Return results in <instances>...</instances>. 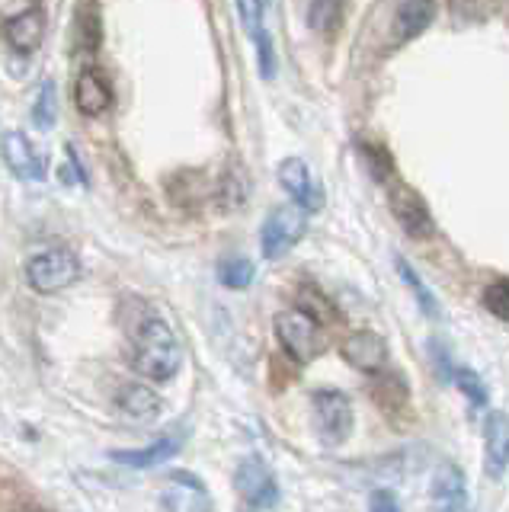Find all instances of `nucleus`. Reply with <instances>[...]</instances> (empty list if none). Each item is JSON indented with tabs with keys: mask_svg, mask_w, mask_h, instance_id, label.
<instances>
[{
	"mask_svg": "<svg viewBox=\"0 0 509 512\" xmlns=\"http://www.w3.org/2000/svg\"><path fill=\"white\" fill-rule=\"evenodd\" d=\"M132 365L138 375H145L151 381H170L180 372L183 365V349L173 327L164 317L148 314L135 330V352Z\"/></svg>",
	"mask_w": 509,
	"mask_h": 512,
	"instance_id": "1",
	"label": "nucleus"
},
{
	"mask_svg": "<svg viewBox=\"0 0 509 512\" xmlns=\"http://www.w3.org/2000/svg\"><path fill=\"white\" fill-rule=\"evenodd\" d=\"M276 336H279L282 349L289 352L295 362H311L327 349V333L308 311H301V308L282 311L276 317Z\"/></svg>",
	"mask_w": 509,
	"mask_h": 512,
	"instance_id": "2",
	"label": "nucleus"
},
{
	"mask_svg": "<svg viewBox=\"0 0 509 512\" xmlns=\"http://www.w3.org/2000/svg\"><path fill=\"white\" fill-rule=\"evenodd\" d=\"M81 276V263L68 247H49L36 256H29L26 263V282L42 295H55L61 288H68Z\"/></svg>",
	"mask_w": 509,
	"mask_h": 512,
	"instance_id": "3",
	"label": "nucleus"
},
{
	"mask_svg": "<svg viewBox=\"0 0 509 512\" xmlns=\"http://www.w3.org/2000/svg\"><path fill=\"white\" fill-rule=\"evenodd\" d=\"M308 218L298 205H279L269 212L260 231V247L266 260H279V256L289 253L301 237H305Z\"/></svg>",
	"mask_w": 509,
	"mask_h": 512,
	"instance_id": "4",
	"label": "nucleus"
},
{
	"mask_svg": "<svg viewBox=\"0 0 509 512\" xmlns=\"http://www.w3.org/2000/svg\"><path fill=\"white\" fill-rule=\"evenodd\" d=\"M314 423L327 445H340L353 432V404L343 391H317L314 394Z\"/></svg>",
	"mask_w": 509,
	"mask_h": 512,
	"instance_id": "5",
	"label": "nucleus"
},
{
	"mask_svg": "<svg viewBox=\"0 0 509 512\" xmlns=\"http://www.w3.org/2000/svg\"><path fill=\"white\" fill-rule=\"evenodd\" d=\"M388 205H391V215L397 218V224L407 231V237H429L433 234V215H429L423 196L413 186H407L401 180L391 183Z\"/></svg>",
	"mask_w": 509,
	"mask_h": 512,
	"instance_id": "6",
	"label": "nucleus"
},
{
	"mask_svg": "<svg viewBox=\"0 0 509 512\" xmlns=\"http://www.w3.org/2000/svg\"><path fill=\"white\" fill-rule=\"evenodd\" d=\"M234 484H237V490H241V496L247 500L250 509H273L279 503L276 477L260 458H247V461L237 464Z\"/></svg>",
	"mask_w": 509,
	"mask_h": 512,
	"instance_id": "7",
	"label": "nucleus"
},
{
	"mask_svg": "<svg viewBox=\"0 0 509 512\" xmlns=\"http://www.w3.org/2000/svg\"><path fill=\"white\" fill-rule=\"evenodd\" d=\"M279 183L289 192L292 202L301 208V212H317L324 208V189L314 180L311 167L301 157H285L279 164Z\"/></svg>",
	"mask_w": 509,
	"mask_h": 512,
	"instance_id": "8",
	"label": "nucleus"
},
{
	"mask_svg": "<svg viewBox=\"0 0 509 512\" xmlns=\"http://www.w3.org/2000/svg\"><path fill=\"white\" fill-rule=\"evenodd\" d=\"M0 148H4V160L17 180H26V183L45 180V157L23 132H7L0 138Z\"/></svg>",
	"mask_w": 509,
	"mask_h": 512,
	"instance_id": "9",
	"label": "nucleus"
},
{
	"mask_svg": "<svg viewBox=\"0 0 509 512\" xmlns=\"http://www.w3.org/2000/svg\"><path fill=\"white\" fill-rule=\"evenodd\" d=\"M343 359L359 368V372H385V365H388V346L385 340H381L378 333H369V330H359V333H349L343 346Z\"/></svg>",
	"mask_w": 509,
	"mask_h": 512,
	"instance_id": "10",
	"label": "nucleus"
},
{
	"mask_svg": "<svg viewBox=\"0 0 509 512\" xmlns=\"http://www.w3.org/2000/svg\"><path fill=\"white\" fill-rule=\"evenodd\" d=\"M509 468V416L493 410L484 426V471L487 477L500 480Z\"/></svg>",
	"mask_w": 509,
	"mask_h": 512,
	"instance_id": "11",
	"label": "nucleus"
},
{
	"mask_svg": "<svg viewBox=\"0 0 509 512\" xmlns=\"http://www.w3.org/2000/svg\"><path fill=\"white\" fill-rule=\"evenodd\" d=\"M74 103L84 116H103L113 106V87L100 68H84L74 80Z\"/></svg>",
	"mask_w": 509,
	"mask_h": 512,
	"instance_id": "12",
	"label": "nucleus"
},
{
	"mask_svg": "<svg viewBox=\"0 0 509 512\" xmlns=\"http://www.w3.org/2000/svg\"><path fill=\"white\" fill-rule=\"evenodd\" d=\"M7 42L13 52H20V55H33L36 48L42 45L45 39V10L42 7H29L17 16H10L7 26Z\"/></svg>",
	"mask_w": 509,
	"mask_h": 512,
	"instance_id": "13",
	"label": "nucleus"
},
{
	"mask_svg": "<svg viewBox=\"0 0 509 512\" xmlns=\"http://www.w3.org/2000/svg\"><path fill=\"white\" fill-rule=\"evenodd\" d=\"M183 442L186 436H180V432H167V436L154 439L148 448H119V452H113V461L125 464V468H154V464L170 461L177 455Z\"/></svg>",
	"mask_w": 509,
	"mask_h": 512,
	"instance_id": "14",
	"label": "nucleus"
},
{
	"mask_svg": "<svg viewBox=\"0 0 509 512\" xmlns=\"http://www.w3.org/2000/svg\"><path fill=\"white\" fill-rule=\"evenodd\" d=\"M433 506L436 512H468L465 503V477L455 464H442L433 477Z\"/></svg>",
	"mask_w": 509,
	"mask_h": 512,
	"instance_id": "15",
	"label": "nucleus"
},
{
	"mask_svg": "<svg viewBox=\"0 0 509 512\" xmlns=\"http://www.w3.org/2000/svg\"><path fill=\"white\" fill-rule=\"evenodd\" d=\"M119 410L135 423H151L157 413H161V397H157L148 384H125L116 394Z\"/></svg>",
	"mask_w": 509,
	"mask_h": 512,
	"instance_id": "16",
	"label": "nucleus"
},
{
	"mask_svg": "<svg viewBox=\"0 0 509 512\" xmlns=\"http://www.w3.org/2000/svg\"><path fill=\"white\" fill-rule=\"evenodd\" d=\"M433 16H436L433 4H426V0H407V4H401L394 13L391 39L394 42H410L413 36H420V32L433 23Z\"/></svg>",
	"mask_w": 509,
	"mask_h": 512,
	"instance_id": "17",
	"label": "nucleus"
},
{
	"mask_svg": "<svg viewBox=\"0 0 509 512\" xmlns=\"http://www.w3.org/2000/svg\"><path fill=\"white\" fill-rule=\"evenodd\" d=\"M372 397L378 400L381 407H385V413L401 410V404L407 400L404 378H401V375H394V372H385L381 378H375V384H372Z\"/></svg>",
	"mask_w": 509,
	"mask_h": 512,
	"instance_id": "18",
	"label": "nucleus"
},
{
	"mask_svg": "<svg viewBox=\"0 0 509 512\" xmlns=\"http://www.w3.org/2000/svg\"><path fill=\"white\" fill-rule=\"evenodd\" d=\"M445 375H449V381L455 384V388L471 400V407H487V388H484V381L477 378V372H471V368L449 365V368H445Z\"/></svg>",
	"mask_w": 509,
	"mask_h": 512,
	"instance_id": "19",
	"label": "nucleus"
},
{
	"mask_svg": "<svg viewBox=\"0 0 509 512\" xmlns=\"http://www.w3.org/2000/svg\"><path fill=\"white\" fill-rule=\"evenodd\" d=\"M253 263L247 256H228V260L218 263V282L225 288H247L253 282Z\"/></svg>",
	"mask_w": 509,
	"mask_h": 512,
	"instance_id": "20",
	"label": "nucleus"
},
{
	"mask_svg": "<svg viewBox=\"0 0 509 512\" xmlns=\"http://www.w3.org/2000/svg\"><path fill=\"white\" fill-rule=\"evenodd\" d=\"M58 119V90L52 80H42V87H39V96H36V103H33V122L42 128H52Z\"/></svg>",
	"mask_w": 509,
	"mask_h": 512,
	"instance_id": "21",
	"label": "nucleus"
},
{
	"mask_svg": "<svg viewBox=\"0 0 509 512\" xmlns=\"http://www.w3.org/2000/svg\"><path fill=\"white\" fill-rule=\"evenodd\" d=\"M397 272H401L404 276V282H407V288L413 295H417V301H420V308L429 314V317H439V301L433 298V292H429V288L420 282V276L417 272L410 269V263H404V260H397Z\"/></svg>",
	"mask_w": 509,
	"mask_h": 512,
	"instance_id": "22",
	"label": "nucleus"
},
{
	"mask_svg": "<svg viewBox=\"0 0 509 512\" xmlns=\"http://www.w3.org/2000/svg\"><path fill=\"white\" fill-rule=\"evenodd\" d=\"M77 36L84 42V52H93L100 42V13L97 7H81L77 10Z\"/></svg>",
	"mask_w": 509,
	"mask_h": 512,
	"instance_id": "23",
	"label": "nucleus"
},
{
	"mask_svg": "<svg viewBox=\"0 0 509 512\" xmlns=\"http://www.w3.org/2000/svg\"><path fill=\"white\" fill-rule=\"evenodd\" d=\"M484 308L493 317H500V320H506V324H509V279L490 282L484 288Z\"/></svg>",
	"mask_w": 509,
	"mask_h": 512,
	"instance_id": "24",
	"label": "nucleus"
},
{
	"mask_svg": "<svg viewBox=\"0 0 509 512\" xmlns=\"http://www.w3.org/2000/svg\"><path fill=\"white\" fill-rule=\"evenodd\" d=\"M343 20V7L333 4V0H317V4L308 7V23L311 29H333Z\"/></svg>",
	"mask_w": 509,
	"mask_h": 512,
	"instance_id": "25",
	"label": "nucleus"
},
{
	"mask_svg": "<svg viewBox=\"0 0 509 512\" xmlns=\"http://www.w3.org/2000/svg\"><path fill=\"white\" fill-rule=\"evenodd\" d=\"M369 512H401V506H397V500L388 490H375L369 500Z\"/></svg>",
	"mask_w": 509,
	"mask_h": 512,
	"instance_id": "26",
	"label": "nucleus"
},
{
	"mask_svg": "<svg viewBox=\"0 0 509 512\" xmlns=\"http://www.w3.org/2000/svg\"><path fill=\"white\" fill-rule=\"evenodd\" d=\"M241 512H257V509H250V506H244V509H241Z\"/></svg>",
	"mask_w": 509,
	"mask_h": 512,
	"instance_id": "27",
	"label": "nucleus"
}]
</instances>
